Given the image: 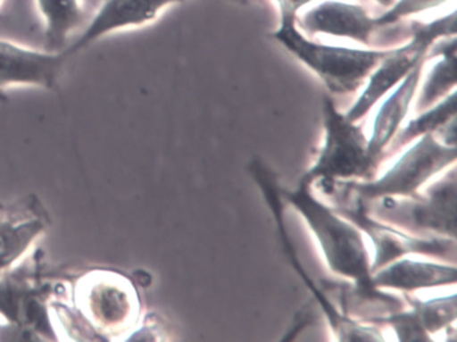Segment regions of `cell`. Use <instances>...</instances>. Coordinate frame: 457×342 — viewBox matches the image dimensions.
<instances>
[{
    "label": "cell",
    "mask_w": 457,
    "mask_h": 342,
    "mask_svg": "<svg viewBox=\"0 0 457 342\" xmlns=\"http://www.w3.org/2000/svg\"><path fill=\"white\" fill-rule=\"evenodd\" d=\"M312 186L307 179L301 178L295 189L279 187L280 195L309 224L328 269L338 277L352 280L357 306L361 302L371 304L381 312L379 318L403 309V302L398 296L379 291L371 282V261L363 242V232L317 199Z\"/></svg>",
    "instance_id": "6da1fadb"
},
{
    "label": "cell",
    "mask_w": 457,
    "mask_h": 342,
    "mask_svg": "<svg viewBox=\"0 0 457 342\" xmlns=\"http://www.w3.org/2000/svg\"><path fill=\"white\" fill-rule=\"evenodd\" d=\"M279 6V29L271 34L294 57L314 71L331 93L350 95L360 89L387 50H360L310 41L295 26L296 12L285 0Z\"/></svg>",
    "instance_id": "7a4b0ae2"
},
{
    "label": "cell",
    "mask_w": 457,
    "mask_h": 342,
    "mask_svg": "<svg viewBox=\"0 0 457 342\" xmlns=\"http://www.w3.org/2000/svg\"><path fill=\"white\" fill-rule=\"evenodd\" d=\"M456 170L427 189V195L416 197L385 196L361 200L366 213L377 221L403 229L409 234H425L456 239ZM354 195V194H353Z\"/></svg>",
    "instance_id": "3957f363"
},
{
    "label": "cell",
    "mask_w": 457,
    "mask_h": 342,
    "mask_svg": "<svg viewBox=\"0 0 457 342\" xmlns=\"http://www.w3.org/2000/svg\"><path fill=\"white\" fill-rule=\"evenodd\" d=\"M323 146L315 164L302 178L310 183L320 181L325 192L341 180L362 179L371 180L376 176L368 156V138L357 122L350 121L337 111L330 98L323 100Z\"/></svg>",
    "instance_id": "277c9868"
},
{
    "label": "cell",
    "mask_w": 457,
    "mask_h": 342,
    "mask_svg": "<svg viewBox=\"0 0 457 342\" xmlns=\"http://www.w3.org/2000/svg\"><path fill=\"white\" fill-rule=\"evenodd\" d=\"M456 36V13L428 23H413L408 44L397 49L387 50L381 63L371 71L365 90L345 116L358 122L374 108L382 97L397 87L417 63L427 58L430 47L438 39Z\"/></svg>",
    "instance_id": "5b68a950"
},
{
    "label": "cell",
    "mask_w": 457,
    "mask_h": 342,
    "mask_svg": "<svg viewBox=\"0 0 457 342\" xmlns=\"http://www.w3.org/2000/svg\"><path fill=\"white\" fill-rule=\"evenodd\" d=\"M457 159V146L441 143L435 133H425L393 164L385 175L366 183L345 184L361 200L385 196L416 197L433 176L448 170Z\"/></svg>",
    "instance_id": "8992f818"
},
{
    "label": "cell",
    "mask_w": 457,
    "mask_h": 342,
    "mask_svg": "<svg viewBox=\"0 0 457 342\" xmlns=\"http://www.w3.org/2000/svg\"><path fill=\"white\" fill-rule=\"evenodd\" d=\"M250 173L258 184L259 188H261L267 205H269L272 216H274L286 259L290 262L291 267L295 270L296 274L301 277L304 285L312 291V296L322 309L323 314H325L331 330L336 334L337 339L338 341L354 342L384 341V336L376 328L361 323V321L344 314L342 310L333 304V299L326 296L325 290L315 285L314 279L310 277L307 270L302 266L298 254H296V248L294 247L293 239L288 234L287 223H286L285 219V203H283V197L280 195L279 184H278L272 171H270L261 160L255 159L251 162Z\"/></svg>",
    "instance_id": "52a82bcc"
},
{
    "label": "cell",
    "mask_w": 457,
    "mask_h": 342,
    "mask_svg": "<svg viewBox=\"0 0 457 342\" xmlns=\"http://www.w3.org/2000/svg\"><path fill=\"white\" fill-rule=\"evenodd\" d=\"M76 309L98 334L129 331L140 317V298L128 278L113 271H93L79 279Z\"/></svg>",
    "instance_id": "ba28073f"
},
{
    "label": "cell",
    "mask_w": 457,
    "mask_h": 342,
    "mask_svg": "<svg viewBox=\"0 0 457 342\" xmlns=\"http://www.w3.org/2000/svg\"><path fill=\"white\" fill-rule=\"evenodd\" d=\"M354 205L341 203L337 205V213L354 223L363 234L369 235L374 246V258L371 262V274L386 264L409 255L435 256L456 264V239L446 237H420L409 234L397 227L371 218L362 202L353 195Z\"/></svg>",
    "instance_id": "9c48e42d"
},
{
    "label": "cell",
    "mask_w": 457,
    "mask_h": 342,
    "mask_svg": "<svg viewBox=\"0 0 457 342\" xmlns=\"http://www.w3.org/2000/svg\"><path fill=\"white\" fill-rule=\"evenodd\" d=\"M66 60L65 52L29 49L0 39V89L12 87L54 89Z\"/></svg>",
    "instance_id": "30bf717a"
},
{
    "label": "cell",
    "mask_w": 457,
    "mask_h": 342,
    "mask_svg": "<svg viewBox=\"0 0 457 342\" xmlns=\"http://www.w3.org/2000/svg\"><path fill=\"white\" fill-rule=\"evenodd\" d=\"M181 2L184 0H104L79 38L66 47L65 54L71 57L114 31L154 22L167 7Z\"/></svg>",
    "instance_id": "8fae6325"
},
{
    "label": "cell",
    "mask_w": 457,
    "mask_h": 342,
    "mask_svg": "<svg viewBox=\"0 0 457 342\" xmlns=\"http://www.w3.org/2000/svg\"><path fill=\"white\" fill-rule=\"evenodd\" d=\"M296 21V28L309 37L317 34L352 39L358 44L371 46L374 36L381 29L376 18L360 4L326 0L312 7Z\"/></svg>",
    "instance_id": "7c38bea8"
},
{
    "label": "cell",
    "mask_w": 457,
    "mask_h": 342,
    "mask_svg": "<svg viewBox=\"0 0 457 342\" xmlns=\"http://www.w3.org/2000/svg\"><path fill=\"white\" fill-rule=\"evenodd\" d=\"M47 226V215L36 203L0 213V279L28 255Z\"/></svg>",
    "instance_id": "4fadbf2b"
},
{
    "label": "cell",
    "mask_w": 457,
    "mask_h": 342,
    "mask_svg": "<svg viewBox=\"0 0 457 342\" xmlns=\"http://www.w3.org/2000/svg\"><path fill=\"white\" fill-rule=\"evenodd\" d=\"M405 299L411 310L401 309L376 321L389 325L400 341H430L429 334L448 329L456 322V294L429 301H419L405 294Z\"/></svg>",
    "instance_id": "5bb4252c"
},
{
    "label": "cell",
    "mask_w": 457,
    "mask_h": 342,
    "mask_svg": "<svg viewBox=\"0 0 457 342\" xmlns=\"http://www.w3.org/2000/svg\"><path fill=\"white\" fill-rule=\"evenodd\" d=\"M425 63H427V58L417 63L416 68L395 87V92L385 100L381 108L378 109V113L374 120L370 140H368L369 162H370L374 172L381 163L385 149L387 148L393 138L397 135L403 120L408 116L409 109H411L414 96L419 89Z\"/></svg>",
    "instance_id": "9a60e30c"
},
{
    "label": "cell",
    "mask_w": 457,
    "mask_h": 342,
    "mask_svg": "<svg viewBox=\"0 0 457 342\" xmlns=\"http://www.w3.org/2000/svg\"><path fill=\"white\" fill-rule=\"evenodd\" d=\"M456 280V264L401 258L371 274V282L377 288H392L403 293L454 285Z\"/></svg>",
    "instance_id": "2e32d148"
},
{
    "label": "cell",
    "mask_w": 457,
    "mask_h": 342,
    "mask_svg": "<svg viewBox=\"0 0 457 342\" xmlns=\"http://www.w3.org/2000/svg\"><path fill=\"white\" fill-rule=\"evenodd\" d=\"M45 22V50L65 52L69 38L85 23L82 0H37Z\"/></svg>",
    "instance_id": "e0dca14e"
},
{
    "label": "cell",
    "mask_w": 457,
    "mask_h": 342,
    "mask_svg": "<svg viewBox=\"0 0 457 342\" xmlns=\"http://www.w3.org/2000/svg\"><path fill=\"white\" fill-rule=\"evenodd\" d=\"M437 42L436 46L430 47L433 54L428 58L438 57L440 60L430 69L422 85L416 103L417 113H422L443 100L456 87V36L444 38V41L438 39Z\"/></svg>",
    "instance_id": "ac0fdd59"
},
{
    "label": "cell",
    "mask_w": 457,
    "mask_h": 342,
    "mask_svg": "<svg viewBox=\"0 0 457 342\" xmlns=\"http://www.w3.org/2000/svg\"><path fill=\"white\" fill-rule=\"evenodd\" d=\"M456 90L449 93L443 100L438 101L435 105L430 106L427 111L419 113L417 119L411 120L395 138V148L405 146L411 143L414 138H419L420 136L425 133H436L445 127L451 120L456 117Z\"/></svg>",
    "instance_id": "d6986e66"
},
{
    "label": "cell",
    "mask_w": 457,
    "mask_h": 342,
    "mask_svg": "<svg viewBox=\"0 0 457 342\" xmlns=\"http://www.w3.org/2000/svg\"><path fill=\"white\" fill-rule=\"evenodd\" d=\"M445 2L446 0H395V4L390 7L389 12L376 18V21L381 28H389V26L400 22L401 20L427 12V10L435 9Z\"/></svg>",
    "instance_id": "ffe728a7"
},
{
    "label": "cell",
    "mask_w": 457,
    "mask_h": 342,
    "mask_svg": "<svg viewBox=\"0 0 457 342\" xmlns=\"http://www.w3.org/2000/svg\"><path fill=\"white\" fill-rule=\"evenodd\" d=\"M285 2L291 7V9L295 10V12L298 13L299 9L306 6V4L312 2V0H285Z\"/></svg>",
    "instance_id": "44dd1931"
},
{
    "label": "cell",
    "mask_w": 457,
    "mask_h": 342,
    "mask_svg": "<svg viewBox=\"0 0 457 342\" xmlns=\"http://www.w3.org/2000/svg\"><path fill=\"white\" fill-rule=\"evenodd\" d=\"M382 7H392L395 4V0H373Z\"/></svg>",
    "instance_id": "7402d4cb"
}]
</instances>
